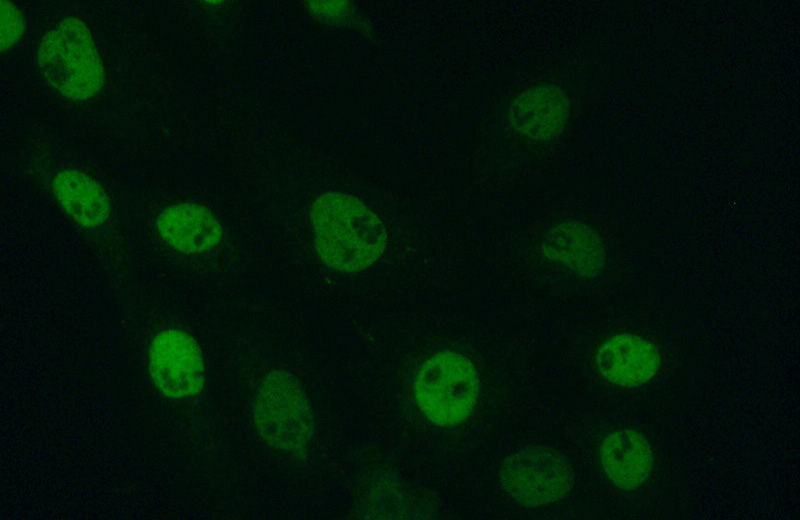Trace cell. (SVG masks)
<instances>
[{
	"mask_svg": "<svg viewBox=\"0 0 800 520\" xmlns=\"http://www.w3.org/2000/svg\"><path fill=\"white\" fill-rule=\"evenodd\" d=\"M149 373L166 397L184 399L197 395L204 386V361L196 340L187 332L166 329L152 340Z\"/></svg>",
	"mask_w": 800,
	"mask_h": 520,
	"instance_id": "6",
	"label": "cell"
},
{
	"mask_svg": "<svg viewBox=\"0 0 800 520\" xmlns=\"http://www.w3.org/2000/svg\"><path fill=\"white\" fill-rule=\"evenodd\" d=\"M543 256L571 274L593 279L600 276L607 262L600 235L579 221H564L553 226L541 245Z\"/></svg>",
	"mask_w": 800,
	"mask_h": 520,
	"instance_id": "8",
	"label": "cell"
},
{
	"mask_svg": "<svg viewBox=\"0 0 800 520\" xmlns=\"http://www.w3.org/2000/svg\"><path fill=\"white\" fill-rule=\"evenodd\" d=\"M24 22L19 10L9 1H1V50L11 48L21 37Z\"/></svg>",
	"mask_w": 800,
	"mask_h": 520,
	"instance_id": "13",
	"label": "cell"
},
{
	"mask_svg": "<svg viewBox=\"0 0 800 520\" xmlns=\"http://www.w3.org/2000/svg\"><path fill=\"white\" fill-rule=\"evenodd\" d=\"M37 62L45 81L69 99L92 98L103 87L105 73L95 42L76 17L63 19L45 34Z\"/></svg>",
	"mask_w": 800,
	"mask_h": 520,
	"instance_id": "2",
	"label": "cell"
},
{
	"mask_svg": "<svg viewBox=\"0 0 800 520\" xmlns=\"http://www.w3.org/2000/svg\"><path fill=\"white\" fill-rule=\"evenodd\" d=\"M314 243L330 269L356 273L375 264L387 246L383 222L364 202L342 192L318 196L310 209Z\"/></svg>",
	"mask_w": 800,
	"mask_h": 520,
	"instance_id": "1",
	"label": "cell"
},
{
	"mask_svg": "<svg viewBox=\"0 0 800 520\" xmlns=\"http://www.w3.org/2000/svg\"><path fill=\"white\" fill-rule=\"evenodd\" d=\"M499 482L516 503L538 507L565 498L573 486L571 469L556 451L530 446L508 455L501 464Z\"/></svg>",
	"mask_w": 800,
	"mask_h": 520,
	"instance_id": "5",
	"label": "cell"
},
{
	"mask_svg": "<svg viewBox=\"0 0 800 520\" xmlns=\"http://www.w3.org/2000/svg\"><path fill=\"white\" fill-rule=\"evenodd\" d=\"M569 117V102L564 91L555 85L530 87L509 105L507 123L519 137L547 143L564 130Z\"/></svg>",
	"mask_w": 800,
	"mask_h": 520,
	"instance_id": "7",
	"label": "cell"
},
{
	"mask_svg": "<svg viewBox=\"0 0 800 520\" xmlns=\"http://www.w3.org/2000/svg\"><path fill=\"white\" fill-rule=\"evenodd\" d=\"M346 6L342 2H314L313 13H319L330 20L341 19Z\"/></svg>",
	"mask_w": 800,
	"mask_h": 520,
	"instance_id": "14",
	"label": "cell"
},
{
	"mask_svg": "<svg viewBox=\"0 0 800 520\" xmlns=\"http://www.w3.org/2000/svg\"><path fill=\"white\" fill-rule=\"evenodd\" d=\"M595 362L600 375L608 382L635 387L649 382L657 374L661 357L649 340L635 334L618 333L600 344Z\"/></svg>",
	"mask_w": 800,
	"mask_h": 520,
	"instance_id": "9",
	"label": "cell"
},
{
	"mask_svg": "<svg viewBox=\"0 0 800 520\" xmlns=\"http://www.w3.org/2000/svg\"><path fill=\"white\" fill-rule=\"evenodd\" d=\"M161 238L173 249L185 254H199L217 246L223 229L217 217L206 207L179 203L165 208L157 219Z\"/></svg>",
	"mask_w": 800,
	"mask_h": 520,
	"instance_id": "10",
	"label": "cell"
},
{
	"mask_svg": "<svg viewBox=\"0 0 800 520\" xmlns=\"http://www.w3.org/2000/svg\"><path fill=\"white\" fill-rule=\"evenodd\" d=\"M601 467L607 478L622 490L640 487L653 468V452L639 431L622 428L608 434L599 449Z\"/></svg>",
	"mask_w": 800,
	"mask_h": 520,
	"instance_id": "11",
	"label": "cell"
},
{
	"mask_svg": "<svg viewBox=\"0 0 800 520\" xmlns=\"http://www.w3.org/2000/svg\"><path fill=\"white\" fill-rule=\"evenodd\" d=\"M253 417L268 445L294 458L307 453L314 418L308 397L294 376L279 369L269 372L255 394Z\"/></svg>",
	"mask_w": 800,
	"mask_h": 520,
	"instance_id": "3",
	"label": "cell"
},
{
	"mask_svg": "<svg viewBox=\"0 0 800 520\" xmlns=\"http://www.w3.org/2000/svg\"><path fill=\"white\" fill-rule=\"evenodd\" d=\"M416 403L433 424L443 427L464 422L479 397L480 381L473 363L464 355L443 350L419 367L413 384Z\"/></svg>",
	"mask_w": 800,
	"mask_h": 520,
	"instance_id": "4",
	"label": "cell"
},
{
	"mask_svg": "<svg viewBox=\"0 0 800 520\" xmlns=\"http://www.w3.org/2000/svg\"><path fill=\"white\" fill-rule=\"evenodd\" d=\"M52 191L66 213L80 226L95 228L110 215V203L103 187L86 173L66 169L57 173Z\"/></svg>",
	"mask_w": 800,
	"mask_h": 520,
	"instance_id": "12",
	"label": "cell"
}]
</instances>
